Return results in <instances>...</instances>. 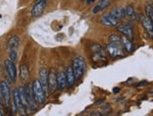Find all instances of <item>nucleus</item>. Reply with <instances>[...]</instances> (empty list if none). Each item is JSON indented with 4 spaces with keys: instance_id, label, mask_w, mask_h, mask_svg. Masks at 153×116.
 <instances>
[{
    "instance_id": "14",
    "label": "nucleus",
    "mask_w": 153,
    "mask_h": 116,
    "mask_svg": "<svg viewBox=\"0 0 153 116\" xmlns=\"http://www.w3.org/2000/svg\"><path fill=\"white\" fill-rule=\"evenodd\" d=\"M117 31H119L121 34H123L124 36H126L129 38H134V31H132V29L128 25H125V24H119L118 25L117 24Z\"/></svg>"
},
{
    "instance_id": "25",
    "label": "nucleus",
    "mask_w": 153,
    "mask_h": 116,
    "mask_svg": "<svg viewBox=\"0 0 153 116\" xmlns=\"http://www.w3.org/2000/svg\"><path fill=\"white\" fill-rule=\"evenodd\" d=\"M126 14L130 17H134L135 16V10H134V8L132 6H128L127 8H126Z\"/></svg>"
},
{
    "instance_id": "9",
    "label": "nucleus",
    "mask_w": 153,
    "mask_h": 116,
    "mask_svg": "<svg viewBox=\"0 0 153 116\" xmlns=\"http://www.w3.org/2000/svg\"><path fill=\"white\" fill-rule=\"evenodd\" d=\"M25 95H26V100H27L28 108H30L31 110H36L37 102H35V98H34V95H33V92H32V87L27 85L26 87H25Z\"/></svg>"
},
{
    "instance_id": "16",
    "label": "nucleus",
    "mask_w": 153,
    "mask_h": 116,
    "mask_svg": "<svg viewBox=\"0 0 153 116\" xmlns=\"http://www.w3.org/2000/svg\"><path fill=\"white\" fill-rule=\"evenodd\" d=\"M13 102H14V104L17 108V110L20 111V112H25V109L22 103V101H21V98H20V95H19V91L18 89L14 90L13 91Z\"/></svg>"
},
{
    "instance_id": "3",
    "label": "nucleus",
    "mask_w": 153,
    "mask_h": 116,
    "mask_svg": "<svg viewBox=\"0 0 153 116\" xmlns=\"http://www.w3.org/2000/svg\"><path fill=\"white\" fill-rule=\"evenodd\" d=\"M72 70H74V76L76 80H79L83 77L85 71V62L82 57H75L72 60Z\"/></svg>"
},
{
    "instance_id": "31",
    "label": "nucleus",
    "mask_w": 153,
    "mask_h": 116,
    "mask_svg": "<svg viewBox=\"0 0 153 116\" xmlns=\"http://www.w3.org/2000/svg\"><path fill=\"white\" fill-rule=\"evenodd\" d=\"M0 105H1V103H0Z\"/></svg>"
},
{
    "instance_id": "2",
    "label": "nucleus",
    "mask_w": 153,
    "mask_h": 116,
    "mask_svg": "<svg viewBox=\"0 0 153 116\" xmlns=\"http://www.w3.org/2000/svg\"><path fill=\"white\" fill-rule=\"evenodd\" d=\"M32 92L33 95H34L35 101L38 104H43L45 102V98H46V93L44 89L42 88L41 83L39 80H35L32 83Z\"/></svg>"
},
{
    "instance_id": "18",
    "label": "nucleus",
    "mask_w": 153,
    "mask_h": 116,
    "mask_svg": "<svg viewBox=\"0 0 153 116\" xmlns=\"http://www.w3.org/2000/svg\"><path fill=\"white\" fill-rule=\"evenodd\" d=\"M110 14L117 18V20L123 19L125 18V16H127V14H126V8H115L114 10H111Z\"/></svg>"
},
{
    "instance_id": "24",
    "label": "nucleus",
    "mask_w": 153,
    "mask_h": 116,
    "mask_svg": "<svg viewBox=\"0 0 153 116\" xmlns=\"http://www.w3.org/2000/svg\"><path fill=\"white\" fill-rule=\"evenodd\" d=\"M109 42H116V43H121V37L113 34L109 37Z\"/></svg>"
},
{
    "instance_id": "23",
    "label": "nucleus",
    "mask_w": 153,
    "mask_h": 116,
    "mask_svg": "<svg viewBox=\"0 0 153 116\" xmlns=\"http://www.w3.org/2000/svg\"><path fill=\"white\" fill-rule=\"evenodd\" d=\"M146 13H147V16L151 20L153 24V6L149 2L146 4Z\"/></svg>"
},
{
    "instance_id": "20",
    "label": "nucleus",
    "mask_w": 153,
    "mask_h": 116,
    "mask_svg": "<svg viewBox=\"0 0 153 116\" xmlns=\"http://www.w3.org/2000/svg\"><path fill=\"white\" fill-rule=\"evenodd\" d=\"M111 1L112 0H102V1L100 2L94 9H93V13H98L99 11L103 10L104 9H106L110 5Z\"/></svg>"
},
{
    "instance_id": "19",
    "label": "nucleus",
    "mask_w": 153,
    "mask_h": 116,
    "mask_svg": "<svg viewBox=\"0 0 153 116\" xmlns=\"http://www.w3.org/2000/svg\"><path fill=\"white\" fill-rule=\"evenodd\" d=\"M20 45V39L16 36H12L8 41L9 50H17Z\"/></svg>"
},
{
    "instance_id": "17",
    "label": "nucleus",
    "mask_w": 153,
    "mask_h": 116,
    "mask_svg": "<svg viewBox=\"0 0 153 116\" xmlns=\"http://www.w3.org/2000/svg\"><path fill=\"white\" fill-rule=\"evenodd\" d=\"M121 43H122L123 48L127 52H134V43L131 41V38H127L126 36H122L121 37Z\"/></svg>"
},
{
    "instance_id": "10",
    "label": "nucleus",
    "mask_w": 153,
    "mask_h": 116,
    "mask_svg": "<svg viewBox=\"0 0 153 116\" xmlns=\"http://www.w3.org/2000/svg\"><path fill=\"white\" fill-rule=\"evenodd\" d=\"M48 89L51 94H54L57 89V83H56V75L54 70H52L48 74Z\"/></svg>"
},
{
    "instance_id": "6",
    "label": "nucleus",
    "mask_w": 153,
    "mask_h": 116,
    "mask_svg": "<svg viewBox=\"0 0 153 116\" xmlns=\"http://www.w3.org/2000/svg\"><path fill=\"white\" fill-rule=\"evenodd\" d=\"M5 67L7 73H8L10 79L11 81H15L16 79V67H15V63L12 62L11 60H6L5 61Z\"/></svg>"
},
{
    "instance_id": "12",
    "label": "nucleus",
    "mask_w": 153,
    "mask_h": 116,
    "mask_svg": "<svg viewBox=\"0 0 153 116\" xmlns=\"http://www.w3.org/2000/svg\"><path fill=\"white\" fill-rule=\"evenodd\" d=\"M56 83L58 90H64L67 85V79H66V73L63 71H59L56 75Z\"/></svg>"
},
{
    "instance_id": "15",
    "label": "nucleus",
    "mask_w": 153,
    "mask_h": 116,
    "mask_svg": "<svg viewBox=\"0 0 153 116\" xmlns=\"http://www.w3.org/2000/svg\"><path fill=\"white\" fill-rule=\"evenodd\" d=\"M66 79H67V85L69 87H72L75 83V76H74V70H72V67L71 66L67 67V70H66Z\"/></svg>"
},
{
    "instance_id": "13",
    "label": "nucleus",
    "mask_w": 153,
    "mask_h": 116,
    "mask_svg": "<svg viewBox=\"0 0 153 116\" xmlns=\"http://www.w3.org/2000/svg\"><path fill=\"white\" fill-rule=\"evenodd\" d=\"M141 22H142L143 26L145 27V29L149 34V36L153 38V24L151 22V20L148 16H142Z\"/></svg>"
},
{
    "instance_id": "1",
    "label": "nucleus",
    "mask_w": 153,
    "mask_h": 116,
    "mask_svg": "<svg viewBox=\"0 0 153 116\" xmlns=\"http://www.w3.org/2000/svg\"><path fill=\"white\" fill-rule=\"evenodd\" d=\"M90 50L92 52V60L95 64H105L107 62L106 58V53L104 48L98 43L93 42L90 45Z\"/></svg>"
},
{
    "instance_id": "5",
    "label": "nucleus",
    "mask_w": 153,
    "mask_h": 116,
    "mask_svg": "<svg viewBox=\"0 0 153 116\" xmlns=\"http://www.w3.org/2000/svg\"><path fill=\"white\" fill-rule=\"evenodd\" d=\"M0 90H1L2 95H3V100L7 105L10 104V89L9 84L7 83V81H2L0 83Z\"/></svg>"
},
{
    "instance_id": "22",
    "label": "nucleus",
    "mask_w": 153,
    "mask_h": 116,
    "mask_svg": "<svg viewBox=\"0 0 153 116\" xmlns=\"http://www.w3.org/2000/svg\"><path fill=\"white\" fill-rule=\"evenodd\" d=\"M20 78H21L23 81H26L29 78V72H28V69L27 66L23 65L20 67Z\"/></svg>"
},
{
    "instance_id": "29",
    "label": "nucleus",
    "mask_w": 153,
    "mask_h": 116,
    "mask_svg": "<svg viewBox=\"0 0 153 116\" xmlns=\"http://www.w3.org/2000/svg\"><path fill=\"white\" fill-rule=\"evenodd\" d=\"M3 115V113H2V112L1 111H0V116H2Z\"/></svg>"
},
{
    "instance_id": "27",
    "label": "nucleus",
    "mask_w": 153,
    "mask_h": 116,
    "mask_svg": "<svg viewBox=\"0 0 153 116\" xmlns=\"http://www.w3.org/2000/svg\"><path fill=\"white\" fill-rule=\"evenodd\" d=\"M96 0H85V2H86V4H91V3H93V2H95Z\"/></svg>"
},
{
    "instance_id": "11",
    "label": "nucleus",
    "mask_w": 153,
    "mask_h": 116,
    "mask_svg": "<svg viewBox=\"0 0 153 116\" xmlns=\"http://www.w3.org/2000/svg\"><path fill=\"white\" fill-rule=\"evenodd\" d=\"M101 22L106 26H117L118 24V20L111 14H103L101 18Z\"/></svg>"
},
{
    "instance_id": "7",
    "label": "nucleus",
    "mask_w": 153,
    "mask_h": 116,
    "mask_svg": "<svg viewBox=\"0 0 153 116\" xmlns=\"http://www.w3.org/2000/svg\"><path fill=\"white\" fill-rule=\"evenodd\" d=\"M39 81L41 83L42 88L44 89L45 93L48 94L49 89H48V72L46 69H39Z\"/></svg>"
},
{
    "instance_id": "28",
    "label": "nucleus",
    "mask_w": 153,
    "mask_h": 116,
    "mask_svg": "<svg viewBox=\"0 0 153 116\" xmlns=\"http://www.w3.org/2000/svg\"><path fill=\"white\" fill-rule=\"evenodd\" d=\"M113 91H114V93H118L119 92V88H115Z\"/></svg>"
},
{
    "instance_id": "26",
    "label": "nucleus",
    "mask_w": 153,
    "mask_h": 116,
    "mask_svg": "<svg viewBox=\"0 0 153 116\" xmlns=\"http://www.w3.org/2000/svg\"><path fill=\"white\" fill-rule=\"evenodd\" d=\"M90 115H98V116H102V114L101 112H93L90 113Z\"/></svg>"
},
{
    "instance_id": "8",
    "label": "nucleus",
    "mask_w": 153,
    "mask_h": 116,
    "mask_svg": "<svg viewBox=\"0 0 153 116\" xmlns=\"http://www.w3.org/2000/svg\"><path fill=\"white\" fill-rule=\"evenodd\" d=\"M46 7V0H38L31 10V15L33 17H38L43 12Z\"/></svg>"
},
{
    "instance_id": "4",
    "label": "nucleus",
    "mask_w": 153,
    "mask_h": 116,
    "mask_svg": "<svg viewBox=\"0 0 153 116\" xmlns=\"http://www.w3.org/2000/svg\"><path fill=\"white\" fill-rule=\"evenodd\" d=\"M123 46L122 43H116V42H109L106 46V50H107L108 53L110 54V56L113 58L123 56Z\"/></svg>"
},
{
    "instance_id": "30",
    "label": "nucleus",
    "mask_w": 153,
    "mask_h": 116,
    "mask_svg": "<svg viewBox=\"0 0 153 116\" xmlns=\"http://www.w3.org/2000/svg\"><path fill=\"white\" fill-rule=\"evenodd\" d=\"M0 17H1V15H0Z\"/></svg>"
},
{
    "instance_id": "21",
    "label": "nucleus",
    "mask_w": 153,
    "mask_h": 116,
    "mask_svg": "<svg viewBox=\"0 0 153 116\" xmlns=\"http://www.w3.org/2000/svg\"><path fill=\"white\" fill-rule=\"evenodd\" d=\"M18 91H19L20 98H21V101H22V103H23L25 109H27L28 108V104H27V100H26V95H25V87L24 86H20Z\"/></svg>"
}]
</instances>
